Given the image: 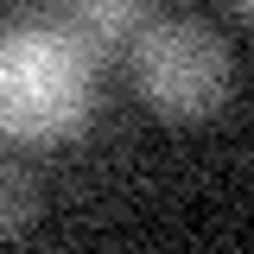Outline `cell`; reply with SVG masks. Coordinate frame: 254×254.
<instances>
[{"mask_svg": "<svg viewBox=\"0 0 254 254\" xmlns=\"http://www.w3.org/2000/svg\"><path fill=\"white\" fill-rule=\"evenodd\" d=\"M95 115V51L64 19L0 26V140L51 146Z\"/></svg>", "mask_w": 254, "mask_h": 254, "instance_id": "obj_1", "label": "cell"}, {"mask_svg": "<svg viewBox=\"0 0 254 254\" xmlns=\"http://www.w3.org/2000/svg\"><path fill=\"white\" fill-rule=\"evenodd\" d=\"M133 89L165 121H203L235 89V58L203 19H159L133 38Z\"/></svg>", "mask_w": 254, "mask_h": 254, "instance_id": "obj_2", "label": "cell"}, {"mask_svg": "<svg viewBox=\"0 0 254 254\" xmlns=\"http://www.w3.org/2000/svg\"><path fill=\"white\" fill-rule=\"evenodd\" d=\"M64 6H70L64 26L76 32L95 58L115 51L127 32H140V26H146V13H153V0H64Z\"/></svg>", "mask_w": 254, "mask_h": 254, "instance_id": "obj_3", "label": "cell"}, {"mask_svg": "<svg viewBox=\"0 0 254 254\" xmlns=\"http://www.w3.org/2000/svg\"><path fill=\"white\" fill-rule=\"evenodd\" d=\"M32 216H38V185L19 165H0V242H13Z\"/></svg>", "mask_w": 254, "mask_h": 254, "instance_id": "obj_4", "label": "cell"}, {"mask_svg": "<svg viewBox=\"0 0 254 254\" xmlns=\"http://www.w3.org/2000/svg\"><path fill=\"white\" fill-rule=\"evenodd\" d=\"M229 6H235V13H242V19H248V13H254V0H229Z\"/></svg>", "mask_w": 254, "mask_h": 254, "instance_id": "obj_5", "label": "cell"}]
</instances>
